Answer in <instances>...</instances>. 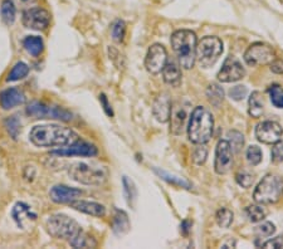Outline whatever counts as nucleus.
<instances>
[{"mask_svg":"<svg viewBox=\"0 0 283 249\" xmlns=\"http://www.w3.org/2000/svg\"><path fill=\"white\" fill-rule=\"evenodd\" d=\"M246 214L252 223H258V221L265 219L267 213L263 208L258 205H249L246 208Z\"/></svg>","mask_w":283,"mask_h":249,"instance_id":"obj_34","label":"nucleus"},{"mask_svg":"<svg viewBox=\"0 0 283 249\" xmlns=\"http://www.w3.org/2000/svg\"><path fill=\"white\" fill-rule=\"evenodd\" d=\"M125 34H126V24L124 20H116L111 27V37L116 43H121L124 40Z\"/></svg>","mask_w":283,"mask_h":249,"instance_id":"obj_32","label":"nucleus"},{"mask_svg":"<svg viewBox=\"0 0 283 249\" xmlns=\"http://www.w3.org/2000/svg\"><path fill=\"white\" fill-rule=\"evenodd\" d=\"M22 22H23V26L28 29L44 30L51 23V14L44 8H29V9L24 10Z\"/></svg>","mask_w":283,"mask_h":249,"instance_id":"obj_10","label":"nucleus"},{"mask_svg":"<svg viewBox=\"0 0 283 249\" xmlns=\"http://www.w3.org/2000/svg\"><path fill=\"white\" fill-rule=\"evenodd\" d=\"M113 231L117 234H124L126 233L130 229V221L127 218V214L122 210H116V214L113 217Z\"/></svg>","mask_w":283,"mask_h":249,"instance_id":"obj_28","label":"nucleus"},{"mask_svg":"<svg viewBox=\"0 0 283 249\" xmlns=\"http://www.w3.org/2000/svg\"><path fill=\"white\" fill-rule=\"evenodd\" d=\"M163 77L165 83L173 87H179L181 83V69H180L179 63L174 59L168 60L163 69Z\"/></svg>","mask_w":283,"mask_h":249,"instance_id":"obj_20","label":"nucleus"},{"mask_svg":"<svg viewBox=\"0 0 283 249\" xmlns=\"http://www.w3.org/2000/svg\"><path fill=\"white\" fill-rule=\"evenodd\" d=\"M24 49L33 57H38L44 49V42L38 35H28L23 40Z\"/></svg>","mask_w":283,"mask_h":249,"instance_id":"obj_23","label":"nucleus"},{"mask_svg":"<svg viewBox=\"0 0 283 249\" xmlns=\"http://www.w3.org/2000/svg\"><path fill=\"white\" fill-rule=\"evenodd\" d=\"M82 194L81 189L67 186V185H54L49 190V198L57 204H69L81 198Z\"/></svg>","mask_w":283,"mask_h":249,"instance_id":"obj_16","label":"nucleus"},{"mask_svg":"<svg viewBox=\"0 0 283 249\" xmlns=\"http://www.w3.org/2000/svg\"><path fill=\"white\" fill-rule=\"evenodd\" d=\"M272 148V160L276 164H283V140L277 141Z\"/></svg>","mask_w":283,"mask_h":249,"instance_id":"obj_42","label":"nucleus"},{"mask_svg":"<svg viewBox=\"0 0 283 249\" xmlns=\"http://www.w3.org/2000/svg\"><path fill=\"white\" fill-rule=\"evenodd\" d=\"M274 57H276L274 49L268 44L262 43V42L251 44L249 48L246 51V53H244V60L251 67L270 65L274 59Z\"/></svg>","mask_w":283,"mask_h":249,"instance_id":"obj_9","label":"nucleus"},{"mask_svg":"<svg viewBox=\"0 0 283 249\" xmlns=\"http://www.w3.org/2000/svg\"><path fill=\"white\" fill-rule=\"evenodd\" d=\"M228 137H229V145L230 148H232V150L234 152H239L240 149L243 148L244 145V136L240 132L235 131V130H233V131L228 132Z\"/></svg>","mask_w":283,"mask_h":249,"instance_id":"obj_35","label":"nucleus"},{"mask_svg":"<svg viewBox=\"0 0 283 249\" xmlns=\"http://www.w3.org/2000/svg\"><path fill=\"white\" fill-rule=\"evenodd\" d=\"M214 118L212 112L203 106H198L190 113L188 122L189 140L196 145L207 143L213 135Z\"/></svg>","mask_w":283,"mask_h":249,"instance_id":"obj_2","label":"nucleus"},{"mask_svg":"<svg viewBox=\"0 0 283 249\" xmlns=\"http://www.w3.org/2000/svg\"><path fill=\"white\" fill-rule=\"evenodd\" d=\"M30 142L38 148H65L79 140L77 132L60 125H38L29 132Z\"/></svg>","mask_w":283,"mask_h":249,"instance_id":"obj_1","label":"nucleus"},{"mask_svg":"<svg viewBox=\"0 0 283 249\" xmlns=\"http://www.w3.org/2000/svg\"><path fill=\"white\" fill-rule=\"evenodd\" d=\"M207 156H208V150L204 146V143H201V145H199L198 148L195 149V151H194L193 160L195 164L203 165L205 162V160H207Z\"/></svg>","mask_w":283,"mask_h":249,"instance_id":"obj_43","label":"nucleus"},{"mask_svg":"<svg viewBox=\"0 0 283 249\" xmlns=\"http://www.w3.org/2000/svg\"><path fill=\"white\" fill-rule=\"evenodd\" d=\"M16 8L12 0H4L2 3V18L7 26H12L15 22Z\"/></svg>","mask_w":283,"mask_h":249,"instance_id":"obj_29","label":"nucleus"},{"mask_svg":"<svg viewBox=\"0 0 283 249\" xmlns=\"http://www.w3.org/2000/svg\"><path fill=\"white\" fill-rule=\"evenodd\" d=\"M13 219L16 221L19 226H23L24 220H34L37 218V215L30 210V208L24 203H16L15 206L13 208L12 210Z\"/></svg>","mask_w":283,"mask_h":249,"instance_id":"obj_22","label":"nucleus"},{"mask_svg":"<svg viewBox=\"0 0 283 249\" xmlns=\"http://www.w3.org/2000/svg\"><path fill=\"white\" fill-rule=\"evenodd\" d=\"M99 102H101V106L104 107V111L106 112L107 116H110V117H112L113 116V112H112V109H111V105L110 102H108L107 97L102 93V95H99Z\"/></svg>","mask_w":283,"mask_h":249,"instance_id":"obj_44","label":"nucleus"},{"mask_svg":"<svg viewBox=\"0 0 283 249\" xmlns=\"http://www.w3.org/2000/svg\"><path fill=\"white\" fill-rule=\"evenodd\" d=\"M171 111H173L171 99L166 93H163V95H160L155 99L154 106H152V113H154L155 118L159 122H168L171 117Z\"/></svg>","mask_w":283,"mask_h":249,"instance_id":"obj_18","label":"nucleus"},{"mask_svg":"<svg viewBox=\"0 0 283 249\" xmlns=\"http://www.w3.org/2000/svg\"><path fill=\"white\" fill-rule=\"evenodd\" d=\"M223 53V43L218 37H204L196 44V60L203 68L214 66Z\"/></svg>","mask_w":283,"mask_h":249,"instance_id":"obj_7","label":"nucleus"},{"mask_svg":"<svg viewBox=\"0 0 283 249\" xmlns=\"http://www.w3.org/2000/svg\"><path fill=\"white\" fill-rule=\"evenodd\" d=\"M27 113L34 118H52L68 122L73 118V115L68 110L59 106H51L44 102H32L27 107Z\"/></svg>","mask_w":283,"mask_h":249,"instance_id":"obj_8","label":"nucleus"},{"mask_svg":"<svg viewBox=\"0 0 283 249\" xmlns=\"http://www.w3.org/2000/svg\"><path fill=\"white\" fill-rule=\"evenodd\" d=\"M168 62V52L163 44H152L145 58V67L149 73L159 74Z\"/></svg>","mask_w":283,"mask_h":249,"instance_id":"obj_11","label":"nucleus"},{"mask_svg":"<svg viewBox=\"0 0 283 249\" xmlns=\"http://www.w3.org/2000/svg\"><path fill=\"white\" fill-rule=\"evenodd\" d=\"M244 74H246V71H244L239 60L233 55H230V57L227 58L223 67L219 71L218 79L223 83L237 82L243 78Z\"/></svg>","mask_w":283,"mask_h":249,"instance_id":"obj_15","label":"nucleus"},{"mask_svg":"<svg viewBox=\"0 0 283 249\" xmlns=\"http://www.w3.org/2000/svg\"><path fill=\"white\" fill-rule=\"evenodd\" d=\"M283 195V181L277 175H266L258 184L253 198L259 204H274Z\"/></svg>","mask_w":283,"mask_h":249,"instance_id":"obj_6","label":"nucleus"},{"mask_svg":"<svg viewBox=\"0 0 283 249\" xmlns=\"http://www.w3.org/2000/svg\"><path fill=\"white\" fill-rule=\"evenodd\" d=\"M26 103V95L19 88L10 87L0 92V106L3 110H12Z\"/></svg>","mask_w":283,"mask_h":249,"instance_id":"obj_17","label":"nucleus"},{"mask_svg":"<svg viewBox=\"0 0 283 249\" xmlns=\"http://www.w3.org/2000/svg\"><path fill=\"white\" fill-rule=\"evenodd\" d=\"M233 217L234 215H233L232 210L227 209V208H221V209H219L216 212L215 219L220 228H229L230 224L233 223Z\"/></svg>","mask_w":283,"mask_h":249,"instance_id":"obj_31","label":"nucleus"},{"mask_svg":"<svg viewBox=\"0 0 283 249\" xmlns=\"http://www.w3.org/2000/svg\"><path fill=\"white\" fill-rule=\"evenodd\" d=\"M271 102L277 109H283V88L279 85H272L268 90Z\"/></svg>","mask_w":283,"mask_h":249,"instance_id":"obj_33","label":"nucleus"},{"mask_svg":"<svg viewBox=\"0 0 283 249\" xmlns=\"http://www.w3.org/2000/svg\"><path fill=\"white\" fill-rule=\"evenodd\" d=\"M274 232H276V226L271 221H263L262 224L257 225L256 229H254V233L258 237H271Z\"/></svg>","mask_w":283,"mask_h":249,"instance_id":"obj_38","label":"nucleus"},{"mask_svg":"<svg viewBox=\"0 0 283 249\" xmlns=\"http://www.w3.org/2000/svg\"><path fill=\"white\" fill-rule=\"evenodd\" d=\"M283 129L276 121H263L256 127V137L259 142L272 145L282 138Z\"/></svg>","mask_w":283,"mask_h":249,"instance_id":"obj_13","label":"nucleus"},{"mask_svg":"<svg viewBox=\"0 0 283 249\" xmlns=\"http://www.w3.org/2000/svg\"><path fill=\"white\" fill-rule=\"evenodd\" d=\"M233 150L227 140H220L215 149L214 170L219 175H226L232 170Z\"/></svg>","mask_w":283,"mask_h":249,"instance_id":"obj_12","label":"nucleus"},{"mask_svg":"<svg viewBox=\"0 0 283 249\" xmlns=\"http://www.w3.org/2000/svg\"><path fill=\"white\" fill-rule=\"evenodd\" d=\"M28 73H29V67H28V65H26L24 62H18L14 65V67L12 68V71H10V73L8 74L7 81L8 82L19 81V79L27 77Z\"/></svg>","mask_w":283,"mask_h":249,"instance_id":"obj_30","label":"nucleus"},{"mask_svg":"<svg viewBox=\"0 0 283 249\" xmlns=\"http://www.w3.org/2000/svg\"><path fill=\"white\" fill-rule=\"evenodd\" d=\"M196 34L191 30L180 29L171 35V47L175 52L180 67L190 69L196 60Z\"/></svg>","mask_w":283,"mask_h":249,"instance_id":"obj_3","label":"nucleus"},{"mask_svg":"<svg viewBox=\"0 0 283 249\" xmlns=\"http://www.w3.org/2000/svg\"><path fill=\"white\" fill-rule=\"evenodd\" d=\"M263 248H283V240L282 237L274 238V239L268 240L263 244Z\"/></svg>","mask_w":283,"mask_h":249,"instance_id":"obj_46","label":"nucleus"},{"mask_svg":"<svg viewBox=\"0 0 283 249\" xmlns=\"http://www.w3.org/2000/svg\"><path fill=\"white\" fill-rule=\"evenodd\" d=\"M271 71L277 74H283V59H273L270 63Z\"/></svg>","mask_w":283,"mask_h":249,"instance_id":"obj_45","label":"nucleus"},{"mask_svg":"<svg viewBox=\"0 0 283 249\" xmlns=\"http://www.w3.org/2000/svg\"><path fill=\"white\" fill-rule=\"evenodd\" d=\"M155 173L157 174V175L160 176L163 180H165V181H168L169 184H173L174 186H177V188H184V189H191V185L190 182L187 181L185 179L183 178H179V176L176 175H173V174L168 173V171L165 170H160V169L155 168L154 169Z\"/></svg>","mask_w":283,"mask_h":249,"instance_id":"obj_26","label":"nucleus"},{"mask_svg":"<svg viewBox=\"0 0 283 249\" xmlns=\"http://www.w3.org/2000/svg\"><path fill=\"white\" fill-rule=\"evenodd\" d=\"M265 111V106H263L262 97H260L259 92H253L249 97L248 102V113L253 118H258L263 115Z\"/></svg>","mask_w":283,"mask_h":249,"instance_id":"obj_24","label":"nucleus"},{"mask_svg":"<svg viewBox=\"0 0 283 249\" xmlns=\"http://www.w3.org/2000/svg\"><path fill=\"white\" fill-rule=\"evenodd\" d=\"M68 175L79 184L98 186L106 182L108 171L104 166L87 164V162H74L73 165L69 166Z\"/></svg>","mask_w":283,"mask_h":249,"instance_id":"obj_4","label":"nucleus"},{"mask_svg":"<svg viewBox=\"0 0 283 249\" xmlns=\"http://www.w3.org/2000/svg\"><path fill=\"white\" fill-rule=\"evenodd\" d=\"M72 209L77 210V212L85 213L87 215H92V217L102 218L106 215V208H105L102 204L96 203V201H87V200H77L69 203Z\"/></svg>","mask_w":283,"mask_h":249,"instance_id":"obj_19","label":"nucleus"},{"mask_svg":"<svg viewBox=\"0 0 283 249\" xmlns=\"http://www.w3.org/2000/svg\"><path fill=\"white\" fill-rule=\"evenodd\" d=\"M247 160H248L249 165L257 166L262 161V151L256 145L249 146L248 150H247Z\"/></svg>","mask_w":283,"mask_h":249,"instance_id":"obj_37","label":"nucleus"},{"mask_svg":"<svg viewBox=\"0 0 283 249\" xmlns=\"http://www.w3.org/2000/svg\"><path fill=\"white\" fill-rule=\"evenodd\" d=\"M5 129L8 130L10 136L15 140L19 135V130H21V122H19V120L15 116H12V117H9L5 121Z\"/></svg>","mask_w":283,"mask_h":249,"instance_id":"obj_39","label":"nucleus"},{"mask_svg":"<svg viewBox=\"0 0 283 249\" xmlns=\"http://www.w3.org/2000/svg\"><path fill=\"white\" fill-rule=\"evenodd\" d=\"M207 98L209 101L210 105L216 107H220V105L223 103L224 99V91L223 88L219 87L216 83H212V85L208 86L207 88Z\"/></svg>","mask_w":283,"mask_h":249,"instance_id":"obj_25","label":"nucleus"},{"mask_svg":"<svg viewBox=\"0 0 283 249\" xmlns=\"http://www.w3.org/2000/svg\"><path fill=\"white\" fill-rule=\"evenodd\" d=\"M18 4L23 5V7H29L30 4H33V3H35V0H15Z\"/></svg>","mask_w":283,"mask_h":249,"instance_id":"obj_48","label":"nucleus"},{"mask_svg":"<svg viewBox=\"0 0 283 249\" xmlns=\"http://www.w3.org/2000/svg\"><path fill=\"white\" fill-rule=\"evenodd\" d=\"M190 226H191V224L189 223L188 220H184L181 223V225H180V228H181V232L183 233H184L185 235H187L189 233V231H190Z\"/></svg>","mask_w":283,"mask_h":249,"instance_id":"obj_47","label":"nucleus"},{"mask_svg":"<svg viewBox=\"0 0 283 249\" xmlns=\"http://www.w3.org/2000/svg\"><path fill=\"white\" fill-rule=\"evenodd\" d=\"M46 228L52 237L68 240V242L82 231L76 220L65 214L51 215L46 221Z\"/></svg>","mask_w":283,"mask_h":249,"instance_id":"obj_5","label":"nucleus"},{"mask_svg":"<svg viewBox=\"0 0 283 249\" xmlns=\"http://www.w3.org/2000/svg\"><path fill=\"white\" fill-rule=\"evenodd\" d=\"M68 243L73 248H93L97 245L96 240L92 237H90L87 233H85L83 231L79 232L76 237L72 238Z\"/></svg>","mask_w":283,"mask_h":249,"instance_id":"obj_27","label":"nucleus"},{"mask_svg":"<svg viewBox=\"0 0 283 249\" xmlns=\"http://www.w3.org/2000/svg\"><path fill=\"white\" fill-rule=\"evenodd\" d=\"M52 155L55 156H85L93 157L98 154L97 148L92 143L86 142V141H76L71 145L65 146V148H58L57 150L51 151Z\"/></svg>","mask_w":283,"mask_h":249,"instance_id":"obj_14","label":"nucleus"},{"mask_svg":"<svg viewBox=\"0 0 283 249\" xmlns=\"http://www.w3.org/2000/svg\"><path fill=\"white\" fill-rule=\"evenodd\" d=\"M235 180H237V182L240 186L248 189V188H251L252 185H253L254 176L252 175L251 173H248V171H239V173L235 175Z\"/></svg>","mask_w":283,"mask_h":249,"instance_id":"obj_40","label":"nucleus"},{"mask_svg":"<svg viewBox=\"0 0 283 249\" xmlns=\"http://www.w3.org/2000/svg\"><path fill=\"white\" fill-rule=\"evenodd\" d=\"M122 184H124L125 198H126L127 203L131 205L132 201L136 199V188H135L134 182H132L131 180H129L127 176H124V179H122Z\"/></svg>","mask_w":283,"mask_h":249,"instance_id":"obj_36","label":"nucleus"},{"mask_svg":"<svg viewBox=\"0 0 283 249\" xmlns=\"http://www.w3.org/2000/svg\"><path fill=\"white\" fill-rule=\"evenodd\" d=\"M171 130H173L174 134L180 135L183 132V130L187 126V120H188V113L185 107L183 106H176L175 109L171 111Z\"/></svg>","mask_w":283,"mask_h":249,"instance_id":"obj_21","label":"nucleus"},{"mask_svg":"<svg viewBox=\"0 0 283 249\" xmlns=\"http://www.w3.org/2000/svg\"><path fill=\"white\" fill-rule=\"evenodd\" d=\"M248 95V88L243 85H238L235 87L230 88L229 96L230 98L234 99V101H242Z\"/></svg>","mask_w":283,"mask_h":249,"instance_id":"obj_41","label":"nucleus"}]
</instances>
